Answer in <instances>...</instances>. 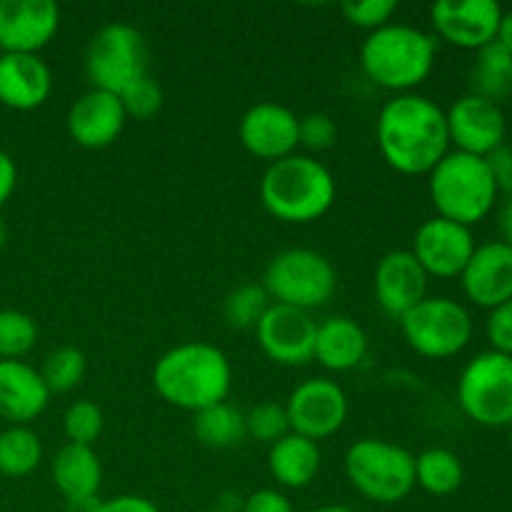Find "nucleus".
<instances>
[{"label":"nucleus","instance_id":"nucleus-31","mask_svg":"<svg viewBox=\"0 0 512 512\" xmlns=\"http://www.w3.org/2000/svg\"><path fill=\"white\" fill-rule=\"evenodd\" d=\"M273 300L268 298L263 285L245 283L238 285L235 290H230L228 298L223 303V315L228 320L230 328L238 330H255V325L260 323V318L265 315V310L270 308Z\"/></svg>","mask_w":512,"mask_h":512},{"label":"nucleus","instance_id":"nucleus-11","mask_svg":"<svg viewBox=\"0 0 512 512\" xmlns=\"http://www.w3.org/2000/svg\"><path fill=\"white\" fill-rule=\"evenodd\" d=\"M283 405L288 413L290 433H298L315 443L340 433L350 413L348 393L343 385L330 378L303 380L290 390Z\"/></svg>","mask_w":512,"mask_h":512},{"label":"nucleus","instance_id":"nucleus-21","mask_svg":"<svg viewBox=\"0 0 512 512\" xmlns=\"http://www.w3.org/2000/svg\"><path fill=\"white\" fill-rule=\"evenodd\" d=\"M50 390L38 368L25 360H0V420L30 425L45 413Z\"/></svg>","mask_w":512,"mask_h":512},{"label":"nucleus","instance_id":"nucleus-25","mask_svg":"<svg viewBox=\"0 0 512 512\" xmlns=\"http://www.w3.org/2000/svg\"><path fill=\"white\" fill-rule=\"evenodd\" d=\"M323 453L315 440L288 433L268 450V470L280 488L303 490L318 478Z\"/></svg>","mask_w":512,"mask_h":512},{"label":"nucleus","instance_id":"nucleus-24","mask_svg":"<svg viewBox=\"0 0 512 512\" xmlns=\"http://www.w3.org/2000/svg\"><path fill=\"white\" fill-rule=\"evenodd\" d=\"M50 478L65 503L98 498L100 485H103V463H100L95 448L65 443L50 463Z\"/></svg>","mask_w":512,"mask_h":512},{"label":"nucleus","instance_id":"nucleus-42","mask_svg":"<svg viewBox=\"0 0 512 512\" xmlns=\"http://www.w3.org/2000/svg\"><path fill=\"white\" fill-rule=\"evenodd\" d=\"M18 185V165L5 150H0V208L10 200Z\"/></svg>","mask_w":512,"mask_h":512},{"label":"nucleus","instance_id":"nucleus-9","mask_svg":"<svg viewBox=\"0 0 512 512\" xmlns=\"http://www.w3.org/2000/svg\"><path fill=\"white\" fill-rule=\"evenodd\" d=\"M148 43L128 23L103 25L85 50V75L95 90L120 95L135 80L148 75Z\"/></svg>","mask_w":512,"mask_h":512},{"label":"nucleus","instance_id":"nucleus-35","mask_svg":"<svg viewBox=\"0 0 512 512\" xmlns=\"http://www.w3.org/2000/svg\"><path fill=\"white\" fill-rule=\"evenodd\" d=\"M120 103L128 118L150 120L163 108V88L150 75H145L120 93Z\"/></svg>","mask_w":512,"mask_h":512},{"label":"nucleus","instance_id":"nucleus-30","mask_svg":"<svg viewBox=\"0 0 512 512\" xmlns=\"http://www.w3.org/2000/svg\"><path fill=\"white\" fill-rule=\"evenodd\" d=\"M85 370H88V358L83 350L73 348V345L50 350L40 365V375H43L50 395H63L78 388L85 378Z\"/></svg>","mask_w":512,"mask_h":512},{"label":"nucleus","instance_id":"nucleus-23","mask_svg":"<svg viewBox=\"0 0 512 512\" xmlns=\"http://www.w3.org/2000/svg\"><path fill=\"white\" fill-rule=\"evenodd\" d=\"M365 355H368V335H365L363 325L355 323L353 318L333 315V318L318 323L313 360L325 370L350 373L363 365Z\"/></svg>","mask_w":512,"mask_h":512},{"label":"nucleus","instance_id":"nucleus-14","mask_svg":"<svg viewBox=\"0 0 512 512\" xmlns=\"http://www.w3.org/2000/svg\"><path fill=\"white\" fill-rule=\"evenodd\" d=\"M473 230L445 218H430L415 230L410 253L428 278H460L475 253Z\"/></svg>","mask_w":512,"mask_h":512},{"label":"nucleus","instance_id":"nucleus-10","mask_svg":"<svg viewBox=\"0 0 512 512\" xmlns=\"http://www.w3.org/2000/svg\"><path fill=\"white\" fill-rule=\"evenodd\" d=\"M458 405L483 428L512 425V358L495 350L475 355L458 380Z\"/></svg>","mask_w":512,"mask_h":512},{"label":"nucleus","instance_id":"nucleus-20","mask_svg":"<svg viewBox=\"0 0 512 512\" xmlns=\"http://www.w3.org/2000/svg\"><path fill=\"white\" fill-rule=\"evenodd\" d=\"M465 298L473 305L493 310L512 300V248L503 240L478 245L460 275Z\"/></svg>","mask_w":512,"mask_h":512},{"label":"nucleus","instance_id":"nucleus-39","mask_svg":"<svg viewBox=\"0 0 512 512\" xmlns=\"http://www.w3.org/2000/svg\"><path fill=\"white\" fill-rule=\"evenodd\" d=\"M240 512H295V508L283 490L260 488L243 500Z\"/></svg>","mask_w":512,"mask_h":512},{"label":"nucleus","instance_id":"nucleus-17","mask_svg":"<svg viewBox=\"0 0 512 512\" xmlns=\"http://www.w3.org/2000/svg\"><path fill=\"white\" fill-rule=\"evenodd\" d=\"M60 30V8L53 0H0L3 53L38 55Z\"/></svg>","mask_w":512,"mask_h":512},{"label":"nucleus","instance_id":"nucleus-26","mask_svg":"<svg viewBox=\"0 0 512 512\" xmlns=\"http://www.w3.org/2000/svg\"><path fill=\"white\" fill-rule=\"evenodd\" d=\"M468 80L470 93L500 105V100L512 98V55L498 43L485 45L475 53Z\"/></svg>","mask_w":512,"mask_h":512},{"label":"nucleus","instance_id":"nucleus-5","mask_svg":"<svg viewBox=\"0 0 512 512\" xmlns=\"http://www.w3.org/2000/svg\"><path fill=\"white\" fill-rule=\"evenodd\" d=\"M428 193L438 218L473 228L490 215L498 188L485 158L450 150L428 173Z\"/></svg>","mask_w":512,"mask_h":512},{"label":"nucleus","instance_id":"nucleus-12","mask_svg":"<svg viewBox=\"0 0 512 512\" xmlns=\"http://www.w3.org/2000/svg\"><path fill=\"white\" fill-rule=\"evenodd\" d=\"M318 323L310 313L290 305L270 303L260 323L255 325V340L268 360L285 368H300L313 363Z\"/></svg>","mask_w":512,"mask_h":512},{"label":"nucleus","instance_id":"nucleus-1","mask_svg":"<svg viewBox=\"0 0 512 512\" xmlns=\"http://www.w3.org/2000/svg\"><path fill=\"white\" fill-rule=\"evenodd\" d=\"M375 143L395 173L428 175L450 153L445 110L425 95H395L380 108Z\"/></svg>","mask_w":512,"mask_h":512},{"label":"nucleus","instance_id":"nucleus-49","mask_svg":"<svg viewBox=\"0 0 512 512\" xmlns=\"http://www.w3.org/2000/svg\"><path fill=\"white\" fill-rule=\"evenodd\" d=\"M0 58H3V48H0Z\"/></svg>","mask_w":512,"mask_h":512},{"label":"nucleus","instance_id":"nucleus-45","mask_svg":"<svg viewBox=\"0 0 512 512\" xmlns=\"http://www.w3.org/2000/svg\"><path fill=\"white\" fill-rule=\"evenodd\" d=\"M100 498H83V500H68L65 503V512H95Z\"/></svg>","mask_w":512,"mask_h":512},{"label":"nucleus","instance_id":"nucleus-40","mask_svg":"<svg viewBox=\"0 0 512 512\" xmlns=\"http://www.w3.org/2000/svg\"><path fill=\"white\" fill-rule=\"evenodd\" d=\"M485 163H488L490 175H493L498 195L503 193L508 195V198H512V148L510 145H500L498 150H493V153L485 158Z\"/></svg>","mask_w":512,"mask_h":512},{"label":"nucleus","instance_id":"nucleus-36","mask_svg":"<svg viewBox=\"0 0 512 512\" xmlns=\"http://www.w3.org/2000/svg\"><path fill=\"white\" fill-rule=\"evenodd\" d=\"M398 13V3L395 0H350L343 3V15L350 25L360 30H373L385 28V25L393 23V15Z\"/></svg>","mask_w":512,"mask_h":512},{"label":"nucleus","instance_id":"nucleus-2","mask_svg":"<svg viewBox=\"0 0 512 512\" xmlns=\"http://www.w3.org/2000/svg\"><path fill=\"white\" fill-rule=\"evenodd\" d=\"M153 388L168 405L195 415L228 400L233 365L218 345L190 340L155 360Z\"/></svg>","mask_w":512,"mask_h":512},{"label":"nucleus","instance_id":"nucleus-34","mask_svg":"<svg viewBox=\"0 0 512 512\" xmlns=\"http://www.w3.org/2000/svg\"><path fill=\"white\" fill-rule=\"evenodd\" d=\"M245 433H248V438L258 440L263 445L278 443L280 438H285L290 433L285 405L275 403V400H265V403L253 405L245 413Z\"/></svg>","mask_w":512,"mask_h":512},{"label":"nucleus","instance_id":"nucleus-18","mask_svg":"<svg viewBox=\"0 0 512 512\" xmlns=\"http://www.w3.org/2000/svg\"><path fill=\"white\" fill-rule=\"evenodd\" d=\"M125 115L120 95L90 88L70 105L65 115V128L70 140L85 150H103L123 135Z\"/></svg>","mask_w":512,"mask_h":512},{"label":"nucleus","instance_id":"nucleus-32","mask_svg":"<svg viewBox=\"0 0 512 512\" xmlns=\"http://www.w3.org/2000/svg\"><path fill=\"white\" fill-rule=\"evenodd\" d=\"M38 343V325L23 310H0V360H20Z\"/></svg>","mask_w":512,"mask_h":512},{"label":"nucleus","instance_id":"nucleus-43","mask_svg":"<svg viewBox=\"0 0 512 512\" xmlns=\"http://www.w3.org/2000/svg\"><path fill=\"white\" fill-rule=\"evenodd\" d=\"M498 228H500V240H503L508 248H512V198L503 203L498 213Z\"/></svg>","mask_w":512,"mask_h":512},{"label":"nucleus","instance_id":"nucleus-37","mask_svg":"<svg viewBox=\"0 0 512 512\" xmlns=\"http://www.w3.org/2000/svg\"><path fill=\"white\" fill-rule=\"evenodd\" d=\"M300 145L310 153H323L338 140V125L328 113H308L300 118Z\"/></svg>","mask_w":512,"mask_h":512},{"label":"nucleus","instance_id":"nucleus-33","mask_svg":"<svg viewBox=\"0 0 512 512\" xmlns=\"http://www.w3.org/2000/svg\"><path fill=\"white\" fill-rule=\"evenodd\" d=\"M105 415L93 400H75L63 413V433L70 445H88L93 448L103 435Z\"/></svg>","mask_w":512,"mask_h":512},{"label":"nucleus","instance_id":"nucleus-46","mask_svg":"<svg viewBox=\"0 0 512 512\" xmlns=\"http://www.w3.org/2000/svg\"><path fill=\"white\" fill-rule=\"evenodd\" d=\"M308 512H358V510L350 508V505H318V508Z\"/></svg>","mask_w":512,"mask_h":512},{"label":"nucleus","instance_id":"nucleus-27","mask_svg":"<svg viewBox=\"0 0 512 512\" xmlns=\"http://www.w3.org/2000/svg\"><path fill=\"white\" fill-rule=\"evenodd\" d=\"M193 433L200 445L210 450H230L243 445L248 438L245 433V413L230 405L228 400L193 415Z\"/></svg>","mask_w":512,"mask_h":512},{"label":"nucleus","instance_id":"nucleus-47","mask_svg":"<svg viewBox=\"0 0 512 512\" xmlns=\"http://www.w3.org/2000/svg\"><path fill=\"white\" fill-rule=\"evenodd\" d=\"M5 243H8V225H5V220L0 218V250L5 248Z\"/></svg>","mask_w":512,"mask_h":512},{"label":"nucleus","instance_id":"nucleus-22","mask_svg":"<svg viewBox=\"0 0 512 512\" xmlns=\"http://www.w3.org/2000/svg\"><path fill=\"white\" fill-rule=\"evenodd\" d=\"M53 93V73L40 55L3 53L0 58V105L10 110L40 108Z\"/></svg>","mask_w":512,"mask_h":512},{"label":"nucleus","instance_id":"nucleus-15","mask_svg":"<svg viewBox=\"0 0 512 512\" xmlns=\"http://www.w3.org/2000/svg\"><path fill=\"white\" fill-rule=\"evenodd\" d=\"M445 120H448L450 145H455L458 153L488 158L493 150L505 145L508 123L498 103L468 93L445 110Z\"/></svg>","mask_w":512,"mask_h":512},{"label":"nucleus","instance_id":"nucleus-3","mask_svg":"<svg viewBox=\"0 0 512 512\" xmlns=\"http://www.w3.org/2000/svg\"><path fill=\"white\" fill-rule=\"evenodd\" d=\"M335 195L338 183L328 165L305 153L275 160L260 178L263 208L280 223H315L333 208Z\"/></svg>","mask_w":512,"mask_h":512},{"label":"nucleus","instance_id":"nucleus-16","mask_svg":"<svg viewBox=\"0 0 512 512\" xmlns=\"http://www.w3.org/2000/svg\"><path fill=\"white\" fill-rule=\"evenodd\" d=\"M300 118L290 108L280 103H255L253 108L245 110L240 118L238 135L243 148L248 150L253 158L268 160H283L288 155L298 153L300 148Z\"/></svg>","mask_w":512,"mask_h":512},{"label":"nucleus","instance_id":"nucleus-7","mask_svg":"<svg viewBox=\"0 0 512 512\" xmlns=\"http://www.w3.org/2000/svg\"><path fill=\"white\" fill-rule=\"evenodd\" d=\"M263 288L273 303L310 313L333 300L338 290V273L318 250L288 248L268 263Z\"/></svg>","mask_w":512,"mask_h":512},{"label":"nucleus","instance_id":"nucleus-50","mask_svg":"<svg viewBox=\"0 0 512 512\" xmlns=\"http://www.w3.org/2000/svg\"><path fill=\"white\" fill-rule=\"evenodd\" d=\"M510 428H512V425H510ZM510 440H512V433H510Z\"/></svg>","mask_w":512,"mask_h":512},{"label":"nucleus","instance_id":"nucleus-48","mask_svg":"<svg viewBox=\"0 0 512 512\" xmlns=\"http://www.w3.org/2000/svg\"><path fill=\"white\" fill-rule=\"evenodd\" d=\"M205 512H235V510H230V508H223V505H220V508H210V510H205Z\"/></svg>","mask_w":512,"mask_h":512},{"label":"nucleus","instance_id":"nucleus-29","mask_svg":"<svg viewBox=\"0 0 512 512\" xmlns=\"http://www.w3.org/2000/svg\"><path fill=\"white\" fill-rule=\"evenodd\" d=\"M43 440L28 425H8L0 433V475L25 478L43 463Z\"/></svg>","mask_w":512,"mask_h":512},{"label":"nucleus","instance_id":"nucleus-44","mask_svg":"<svg viewBox=\"0 0 512 512\" xmlns=\"http://www.w3.org/2000/svg\"><path fill=\"white\" fill-rule=\"evenodd\" d=\"M495 43L503 45V48L512 55V10H508V13H503V20H500L498 38H495Z\"/></svg>","mask_w":512,"mask_h":512},{"label":"nucleus","instance_id":"nucleus-6","mask_svg":"<svg viewBox=\"0 0 512 512\" xmlns=\"http://www.w3.org/2000/svg\"><path fill=\"white\" fill-rule=\"evenodd\" d=\"M343 468L350 488L370 503L395 505L415 490V455L390 440H355Z\"/></svg>","mask_w":512,"mask_h":512},{"label":"nucleus","instance_id":"nucleus-13","mask_svg":"<svg viewBox=\"0 0 512 512\" xmlns=\"http://www.w3.org/2000/svg\"><path fill=\"white\" fill-rule=\"evenodd\" d=\"M503 8L495 0H438L430 8L435 38L460 50H483L498 38Z\"/></svg>","mask_w":512,"mask_h":512},{"label":"nucleus","instance_id":"nucleus-4","mask_svg":"<svg viewBox=\"0 0 512 512\" xmlns=\"http://www.w3.org/2000/svg\"><path fill=\"white\" fill-rule=\"evenodd\" d=\"M438 55L435 35L405 23L373 30L360 45V68L365 78L395 95L413 93L430 78Z\"/></svg>","mask_w":512,"mask_h":512},{"label":"nucleus","instance_id":"nucleus-28","mask_svg":"<svg viewBox=\"0 0 512 512\" xmlns=\"http://www.w3.org/2000/svg\"><path fill=\"white\" fill-rule=\"evenodd\" d=\"M465 480L463 460L448 448H428L415 455V485L435 498L460 490Z\"/></svg>","mask_w":512,"mask_h":512},{"label":"nucleus","instance_id":"nucleus-41","mask_svg":"<svg viewBox=\"0 0 512 512\" xmlns=\"http://www.w3.org/2000/svg\"><path fill=\"white\" fill-rule=\"evenodd\" d=\"M95 512H160V508L153 503V500L145 498V495L125 493V495H113V498L108 500H100Z\"/></svg>","mask_w":512,"mask_h":512},{"label":"nucleus","instance_id":"nucleus-19","mask_svg":"<svg viewBox=\"0 0 512 512\" xmlns=\"http://www.w3.org/2000/svg\"><path fill=\"white\" fill-rule=\"evenodd\" d=\"M428 273L410 250H390L378 260L373 273V293L385 315L400 320L420 300L428 298Z\"/></svg>","mask_w":512,"mask_h":512},{"label":"nucleus","instance_id":"nucleus-8","mask_svg":"<svg viewBox=\"0 0 512 512\" xmlns=\"http://www.w3.org/2000/svg\"><path fill=\"white\" fill-rule=\"evenodd\" d=\"M398 323L408 348L428 360L455 358L468 348L475 333L470 310L443 295H428Z\"/></svg>","mask_w":512,"mask_h":512},{"label":"nucleus","instance_id":"nucleus-38","mask_svg":"<svg viewBox=\"0 0 512 512\" xmlns=\"http://www.w3.org/2000/svg\"><path fill=\"white\" fill-rule=\"evenodd\" d=\"M485 335L490 340V350L512 358V300L490 310L485 320Z\"/></svg>","mask_w":512,"mask_h":512}]
</instances>
